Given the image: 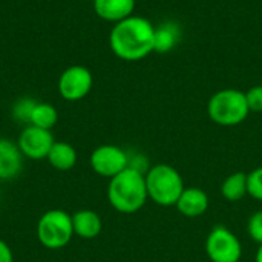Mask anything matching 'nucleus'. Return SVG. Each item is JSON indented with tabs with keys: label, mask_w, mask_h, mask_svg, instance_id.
Here are the masks:
<instances>
[{
	"label": "nucleus",
	"mask_w": 262,
	"mask_h": 262,
	"mask_svg": "<svg viewBox=\"0 0 262 262\" xmlns=\"http://www.w3.org/2000/svg\"><path fill=\"white\" fill-rule=\"evenodd\" d=\"M155 26L150 20L130 15L114 25L109 34L112 52L124 61H138L154 52Z\"/></svg>",
	"instance_id": "nucleus-1"
},
{
	"label": "nucleus",
	"mask_w": 262,
	"mask_h": 262,
	"mask_svg": "<svg viewBox=\"0 0 262 262\" xmlns=\"http://www.w3.org/2000/svg\"><path fill=\"white\" fill-rule=\"evenodd\" d=\"M146 173L138 169L127 167L109 180L107 200L120 213H135L147 201Z\"/></svg>",
	"instance_id": "nucleus-2"
},
{
	"label": "nucleus",
	"mask_w": 262,
	"mask_h": 262,
	"mask_svg": "<svg viewBox=\"0 0 262 262\" xmlns=\"http://www.w3.org/2000/svg\"><path fill=\"white\" fill-rule=\"evenodd\" d=\"M147 196L158 206L172 207L183 193L184 181L181 173L170 164H155L146 172Z\"/></svg>",
	"instance_id": "nucleus-3"
},
{
	"label": "nucleus",
	"mask_w": 262,
	"mask_h": 262,
	"mask_svg": "<svg viewBox=\"0 0 262 262\" xmlns=\"http://www.w3.org/2000/svg\"><path fill=\"white\" fill-rule=\"evenodd\" d=\"M250 114L246 92L238 89H221L215 92L207 103L209 118L224 127L241 124Z\"/></svg>",
	"instance_id": "nucleus-4"
},
{
	"label": "nucleus",
	"mask_w": 262,
	"mask_h": 262,
	"mask_svg": "<svg viewBox=\"0 0 262 262\" xmlns=\"http://www.w3.org/2000/svg\"><path fill=\"white\" fill-rule=\"evenodd\" d=\"M74 236L72 215L64 210L52 209L45 212L37 223V238L49 250L66 247Z\"/></svg>",
	"instance_id": "nucleus-5"
},
{
	"label": "nucleus",
	"mask_w": 262,
	"mask_h": 262,
	"mask_svg": "<svg viewBox=\"0 0 262 262\" xmlns=\"http://www.w3.org/2000/svg\"><path fill=\"white\" fill-rule=\"evenodd\" d=\"M206 253L212 262H239L243 246L233 232L224 226H216L207 235Z\"/></svg>",
	"instance_id": "nucleus-6"
},
{
	"label": "nucleus",
	"mask_w": 262,
	"mask_h": 262,
	"mask_svg": "<svg viewBox=\"0 0 262 262\" xmlns=\"http://www.w3.org/2000/svg\"><path fill=\"white\" fill-rule=\"evenodd\" d=\"M94 84L92 72L81 64L66 68L58 78V92L66 101H80L91 92Z\"/></svg>",
	"instance_id": "nucleus-7"
},
{
	"label": "nucleus",
	"mask_w": 262,
	"mask_h": 262,
	"mask_svg": "<svg viewBox=\"0 0 262 262\" xmlns=\"http://www.w3.org/2000/svg\"><path fill=\"white\" fill-rule=\"evenodd\" d=\"M89 164L97 175L106 177L111 180L129 167V157L118 146L103 144L92 150Z\"/></svg>",
	"instance_id": "nucleus-8"
},
{
	"label": "nucleus",
	"mask_w": 262,
	"mask_h": 262,
	"mask_svg": "<svg viewBox=\"0 0 262 262\" xmlns=\"http://www.w3.org/2000/svg\"><path fill=\"white\" fill-rule=\"evenodd\" d=\"M55 143L54 135L51 130L28 124L21 129L18 138H17V146L21 150L23 157L29 160H43L48 157L52 144Z\"/></svg>",
	"instance_id": "nucleus-9"
},
{
	"label": "nucleus",
	"mask_w": 262,
	"mask_h": 262,
	"mask_svg": "<svg viewBox=\"0 0 262 262\" xmlns=\"http://www.w3.org/2000/svg\"><path fill=\"white\" fill-rule=\"evenodd\" d=\"M23 169V154L17 143L0 138V180L9 181L18 177Z\"/></svg>",
	"instance_id": "nucleus-10"
},
{
	"label": "nucleus",
	"mask_w": 262,
	"mask_h": 262,
	"mask_svg": "<svg viewBox=\"0 0 262 262\" xmlns=\"http://www.w3.org/2000/svg\"><path fill=\"white\" fill-rule=\"evenodd\" d=\"M178 212L186 218L203 216L209 209V196L198 187H186L177 201Z\"/></svg>",
	"instance_id": "nucleus-11"
},
{
	"label": "nucleus",
	"mask_w": 262,
	"mask_h": 262,
	"mask_svg": "<svg viewBox=\"0 0 262 262\" xmlns=\"http://www.w3.org/2000/svg\"><path fill=\"white\" fill-rule=\"evenodd\" d=\"M95 14L106 21L118 23L130 15H134L135 0H94Z\"/></svg>",
	"instance_id": "nucleus-12"
},
{
	"label": "nucleus",
	"mask_w": 262,
	"mask_h": 262,
	"mask_svg": "<svg viewBox=\"0 0 262 262\" xmlns=\"http://www.w3.org/2000/svg\"><path fill=\"white\" fill-rule=\"evenodd\" d=\"M181 26L177 21H163L160 26H155L154 34V52L167 54L173 51L181 41Z\"/></svg>",
	"instance_id": "nucleus-13"
},
{
	"label": "nucleus",
	"mask_w": 262,
	"mask_h": 262,
	"mask_svg": "<svg viewBox=\"0 0 262 262\" xmlns=\"http://www.w3.org/2000/svg\"><path fill=\"white\" fill-rule=\"evenodd\" d=\"M72 227H74V235H77L78 238L94 239L101 233L103 223L97 212L83 209V210H77L72 215Z\"/></svg>",
	"instance_id": "nucleus-14"
},
{
	"label": "nucleus",
	"mask_w": 262,
	"mask_h": 262,
	"mask_svg": "<svg viewBox=\"0 0 262 262\" xmlns=\"http://www.w3.org/2000/svg\"><path fill=\"white\" fill-rule=\"evenodd\" d=\"M46 160L54 169L60 172H66V170H71L77 164V150L72 144L66 141H55Z\"/></svg>",
	"instance_id": "nucleus-15"
},
{
	"label": "nucleus",
	"mask_w": 262,
	"mask_h": 262,
	"mask_svg": "<svg viewBox=\"0 0 262 262\" xmlns=\"http://www.w3.org/2000/svg\"><path fill=\"white\" fill-rule=\"evenodd\" d=\"M221 195L230 203L241 201L246 195H249V192H247V173L235 172V173L229 175L221 186Z\"/></svg>",
	"instance_id": "nucleus-16"
},
{
	"label": "nucleus",
	"mask_w": 262,
	"mask_h": 262,
	"mask_svg": "<svg viewBox=\"0 0 262 262\" xmlns=\"http://www.w3.org/2000/svg\"><path fill=\"white\" fill-rule=\"evenodd\" d=\"M58 121V111L55 109V106H52L51 103H43V101H37L32 115H31V121L29 124L51 130Z\"/></svg>",
	"instance_id": "nucleus-17"
},
{
	"label": "nucleus",
	"mask_w": 262,
	"mask_h": 262,
	"mask_svg": "<svg viewBox=\"0 0 262 262\" xmlns=\"http://www.w3.org/2000/svg\"><path fill=\"white\" fill-rule=\"evenodd\" d=\"M37 101L31 97H21L18 98L14 104H12V109H11V115L12 118L17 121V123H23V124H29L31 121V115H32V111L35 107Z\"/></svg>",
	"instance_id": "nucleus-18"
},
{
	"label": "nucleus",
	"mask_w": 262,
	"mask_h": 262,
	"mask_svg": "<svg viewBox=\"0 0 262 262\" xmlns=\"http://www.w3.org/2000/svg\"><path fill=\"white\" fill-rule=\"evenodd\" d=\"M247 192L252 198L262 201V166L247 173Z\"/></svg>",
	"instance_id": "nucleus-19"
},
{
	"label": "nucleus",
	"mask_w": 262,
	"mask_h": 262,
	"mask_svg": "<svg viewBox=\"0 0 262 262\" xmlns=\"http://www.w3.org/2000/svg\"><path fill=\"white\" fill-rule=\"evenodd\" d=\"M247 232L250 235V238L258 243L259 246L262 244V210L255 212L250 220H249V224H247Z\"/></svg>",
	"instance_id": "nucleus-20"
},
{
	"label": "nucleus",
	"mask_w": 262,
	"mask_h": 262,
	"mask_svg": "<svg viewBox=\"0 0 262 262\" xmlns=\"http://www.w3.org/2000/svg\"><path fill=\"white\" fill-rule=\"evenodd\" d=\"M246 100L250 112H262V84H256L246 92Z\"/></svg>",
	"instance_id": "nucleus-21"
},
{
	"label": "nucleus",
	"mask_w": 262,
	"mask_h": 262,
	"mask_svg": "<svg viewBox=\"0 0 262 262\" xmlns=\"http://www.w3.org/2000/svg\"><path fill=\"white\" fill-rule=\"evenodd\" d=\"M0 262H14L12 250L3 239H0Z\"/></svg>",
	"instance_id": "nucleus-22"
},
{
	"label": "nucleus",
	"mask_w": 262,
	"mask_h": 262,
	"mask_svg": "<svg viewBox=\"0 0 262 262\" xmlns=\"http://www.w3.org/2000/svg\"><path fill=\"white\" fill-rule=\"evenodd\" d=\"M255 262H262V244L259 246L258 252H256V256H255Z\"/></svg>",
	"instance_id": "nucleus-23"
},
{
	"label": "nucleus",
	"mask_w": 262,
	"mask_h": 262,
	"mask_svg": "<svg viewBox=\"0 0 262 262\" xmlns=\"http://www.w3.org/2000/svg\"><path fill=\"white\" fill-rule=\"evenodd\" d=\"M88 2H94V0H88Z\"/></svg>",
	"instance_id": "nucleus-24"
}]
</instances>
